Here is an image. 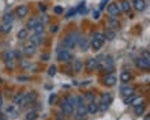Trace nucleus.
Segmentation results:
<instances>
[{"mask_svg": "<svg viewBox=\"0 0 150 120\" xmlns=\"http://www.w3.org/2000/svg\"><path fill=\"white\" fill-rule=\"evenodd\" d=\"M98 60V64H97V70L100 72H105V74H111L113 71V61H112V57L111 56H107V57H97Z\"/></svg>", "mask_w": 150, "mask_h": 120, "instance_id": "nucleus-1", "label": "nucleus"}, {"mask_svg": "<svg viewBox=\"0 0 150 120\" xmlns=\"http://www.w3.org/2000/svg\"><path fill=\"white\" fill-rule=\"evenodd\" d=\"M74 108H76L75 97L67 96L66 98H63V100H62V109H63V113L71 115V113L74 112Z\"/></svg>", "mask_w": 150, "mask_h": 120, "instance_id": "nucleus-2", "label": "nucleus"}, {"mask_svg": "<svg viewBox=\"0 0 150 120\" xmlns=\"http://www.w3.org/2000/svg\"><path fill=\"white\" fill-rule=\"evenodd\" d=\"M105 40H107V38L104 36V33H94V34H93V38H91V41H90L91 49H93V51H100Z\"/></svg>", "mask_w": 150, "mask_h": 120, "instance_id": "nucleus-3", "label": "nucleus"}, {"mask_svg": "<svg viewBox=\"0 0 150 120\" xmlns=\"http://www.w3.org/2000/svg\"><path fill=\"white\" fill-rule=\"evenodd\" d=\"M81 38L79 33H71V34H67V36L63 38V45L66 48H75L78 45V40Z\"/></svg>", "mask_w": 150, "mask_h": 120, "instance_id": "nucleus-4", "label": "nucleus"}, {"mask_svg": "<svg viewBox=\"0 0 150 120\" xmlns=\"http://www.w3.org/2000/svg\"><path fill=\"white\" fill-rule=\"evenodd\" d=\"M112 102V94L111 93H103L101 97H100V104H98V108L100 111H107L109 104Z\"/></svg>", "mask_w": 150, "mask_h": 120, "instance_id": "nucleus-5", "label": "nucleus"}, {"mask_svg": "<svg viewBox=\"0 0 150 120\" xmlns=\"http://www.w3.org/2000/svg\"><path fill=\"white\" fill-rule=\"evenodd\" d=\"M57 60L62 61V63H67V61L72 60V53L64 47L63 49H59V51H57Z\"/></svg>", "mask_w": 150, "mask_h": 120, "instance_id": "nucleus-6", "label": "nucleus"}, {"mask_svg": "<svg viewBox=\"0 0 150 120\" xmlns=\"http://www.w3.org/2000/svg\"><path fill=\"white\" fill-rule=\"evenodd\" d=\"M1 57H3V60L6 61L7 66L12 67V63H14V60H15V52H14V51H4V52L1 53Z\"/></svg>", "mask_w": 150, "mask_h": 120, "instance_id": "nucleus-7", "label": "nucleus"}, {"mask_svg": "<svg viewBox=\"0 0 150 120\" xmlns=\"http://www.w3.org/2000/svg\"><path fill=\"white\" fill-rule=\"evenodd\" d=\"M87 105H79V107H76V112H75V119L76 120H82L85 119V116L87 115Z\"/></svg>", "mask_w": 150, "mask_h": 120, "instance_id": "nucleus-8", "label": "nucleus"}, {"mask_svg": "<svg viewBox=\"0 0 150 120\" xmlns=\"http://www.w3.org/2000/svg\"><path fill=\"white\" fill-rule=\"evenodd\" d=\"M120 93L126 97V96H130V94H134L135 89H134V86H132V85H130V83H123L122 88H120Z\"/></svg>", "mask_w": 150, "mask_h": 120, "instance_id": "nucleus-9", "label": "nucleus"}, {"mask_svg": "<svg viewBox=\"0 0 150 120\" xmlns=\"http://www.w3.org/2000/svg\"><path fill=\"white\" fill-rule=\"evenodd\" d=\"M137 66H138L141 70H150V60H147V59H145V57H142V56H139L138 59H137Z\"/></svg>", "mask_w": 150, "mask_h": 120, "instance_id": "nucleus-10", "label": "nucleus"}, {"mask_svg": "<svg viewBox=\"0 0 150 120\" xmlns=\"http://www.w3.org/2000/svg\"><path fill=\"white\" fill-rule=\"evenodd\" d=\"M97 64H98V60L97 59H87V61L85 63V68H86V71L91 72V71H96L97 70Z\"/></svg>", "mask_w": 150, "mask_h": 120, "instance_id": "nucleus-11", "label": "nucleus"}, {"mask_svg": "<svg viewBox=\"0 0 150 120\" xmlns=\"http://www.w3.org/2000/svg\"><path fill=\"white\" fill-rule=\"evenodd\" d=\"M37 52V45L33 44V42H28V44L23 47V53L28 55V56H32Z\"/></svg>", "mask_w": 150, "mask_h": 120, "instance_id": "nucleus-12", "label": "nucleus"}, {"mask_svg": "<svg viewBox=\"0 0 150 120\" xmlns=\"http://www.w3.org/2000/svg\"><path fill=\"white\" fill-rule=\"evenodd\" d=\"M120 6L119 4H116V3H111L109 6H108V14L109 15H112V16H117L119 14H120Z\"/></svg>", "mask_w": 150, "mask_h": 120, "instance_id": "nucleus-13", "label": "nucleus"}, {"mask_svg": "<svg viewBox=\"0 0 150 120\" xmlns=\"http://www.w3.org/2000/svg\"><path fill=\"white\" fill-rule=\"evenodd\" d=\"M15 14H16L18 18H25V16L29 14V7L26 6V4H22V6H19V7L16 8Z\"/></svg>", "mask_w": 150, "mask_h": 120, "instance_id": "nucleus-14", "label": "nucleus"}, {"mask_svg": "<svg viewBox=\"0 0 150 120\" xmlns=\"http://www.w3.org/2000/svg\"><path fill=\"white\" fill-rule=\"evenodd\" d=\"M78 47L81 48V51H83V52H85V51H87V49H89V47H90V41L87 40L86 37L81 36V38L78 40Z\"/></svg>", "mask_w": 150, "mask_h": 120, "instance_id": "nucleus-15", "label": "nucleus"}, {"mask_svg": "<svg viewBox=\"0 0 150 120\" xmlns=\"http://www.w3.org/2000/svg\"><path fill=\"white\" fill-rule=\"evenodd\" d=\"M116 82H117V79H116V76L113 74H107V76L104 78V83L107 86H115Z\"/></svg>", "mask_w": 150, "mask_h": 120, "instance_id": "nucleus-16", "label": "nucleus"}, {"mask_svg": "<svg viewBox=\"0 0 150 120\" xmlns=\"http://www.w3.org/2000/svg\"><path fill=\"white\" fill-rule=\"evenodd\" d=\"M42 41H44L42 33H34V34L30 37V42H33V44H36V45H40Z\"/></svg>", "mask_w": 150, "mask_h": 120, "instance_id": "nucleus-17", "label": "nucleus"}, {"mask_svg": "<svg viewBox=\"0 0 150 120\" xmlns=\"http://www.w3.org/2000/svg\"><path fill=\"white\" fill-rule=\"evenodd\" d=\"M132 6L137 11H143L146 8V1L145 0H132Z\"/></svg>", "mask_w": 150, "mask_h": 120, "instance_id": "nucleus-18", "label": "nucleus"}, {"mask_svg": "<svg viewBox=\"0 0 150 120\" xmlns=\"http://www.w3.org/2000/svg\"><path fill=\"white\" fill-rule=\"evenodd\" d=\"M25 97H26V93H18V94L14 97V100H12L14 105H19V107H22V104H23V101H25Z\"/></svg>", "mask_w": 150, "mask_h": 120, "instance_id": "nucleus-19", "label": "nucleus"}, {"mask_svg": "<svg viewBox=\"0 0 150 120\" xmlns=\"http://www.w3.org/2000/svg\"><path fill=\"white\" fill-rule=\"evenodd\" d=\"M83 68V63L81 59H75L72 60V71L74 72H81Z\"/></svg>", "mask_w": 150, "mask_h": 120, "instance_id": "nucleus-20", "label": "nucleus"}, {"mask_svg": "<svg viewBox=\"0 0 150 120\" xmlns=\"http://www.w3.org/2000/svg\"><path fill=\"white\" fill-rule=\"evenodd\" d=\"M98 111H100L98 104H96L94 101H90V102L87 104V112L90 113V115H96Z\"/></svg>", "mask_w": 150, "mask_h": 120, "instance_id": "nucleus-21", "label": "nucleus"}, {"mask_svg": "<svg viewBox=\"0 0 150 120\" xmlns=\"http://www.w3.org/2000/svg\"><path fill=\"white\" fill-rule=\"evenodd\" d=\"M131 78H132V75H131L130 71H122V74H120V80L123 83H128L131 80Z\"/></svg>", "mask_w": 150, "mask_h": 120, "instance_id": "nucleus-22", "label": "nucleus"}, {"mask_svg": "<svg viewBox=\"0 0 150 120\" xmlns=\"http://www.w3.org/2000/svg\"><path fill=\"white\" fill-rule=\"evenodd\" d=\"M16 37H18V40H26V38L29 37V30H28V28L21 29L19 32L16 33Z\"/></svg>", "mask_w": 150, "mask_h": 120, "instance_id": "nucleus-23", "label": "nucleus"}, {"mask_svg": "<svg viewBox=\"0 0 150 120\" xmlns=\"http://www.w3.org/2000/svg\"><path fill=\"white\" fill-rule=\"evenodd\" d=\"M119 6H120V10H122L123 12H128L131 10V3L128 1V0H123Z\"/></svg>", "mask_w": 150, "mask_h": 120, "instance_id": "nucleus-24", "label": "nucleus"}, {"mask_svg": "<svg viewBox=\"0 0 150 120\" xmlns=\"http://www.w3.org/2000/svg\"><path fill=\"white\" fill-rule=\"evenodd\" d=\"M104 36H105V38H107V40H109V41H112L115 38V36H116V33H115V30L113 29H107V30H105V33H104Z\"/></svg>", "mask_w": 150, "mask_h": 120, "instance_id": "nucleus-25", "label": "nucleus"}, {"mask_svg": "<svg viewBox=\"0 0 150 120\" xmlns=\"http://www.w3.org/2000/svg\"><path fill=\"white\" fill-rule=\"evenodd\" d=\"M11 32V23H7V22H3V25L0 26V33L3 34H7V33Z\"/></svg>", "mask_w": 150, "mask_h": 120, "instance_id": "nucleus-26", "label": "nucleus"}, {"mask_svg": "<svg viewBox=\"0 0 150 120\" xmlns=\"http://www.w3.org/2000/svg\"><path fill=\"white\" fill-rule=\"evenodd\" d=\"M38 23H40V20L37 19V18H32V19L28 22V25H26V26H28V29H32V30H34V29H36V26Z\"/></svg>", "mask_w": 150, "mask_h": 120, "instance_id": "nucleus-27", "label": "nucleus"}, {"mask_svg": "<svg viewBox=\"0 0 150 120\" xmlns=\"http://www.w3.org/2000/svg\"><path fill=\"white\" fill-rule=\"evenodd\" d=\"M108 23H109V28L115 29V28H117V26H119V20L116 19L115 16H111V18H109V20H108Z\"/></svg>", "mask_w": 150, "mask_h": 120, "instance_id": "nucleus-28", "label": "nucleus"}, {"mask_svg": "<svg viewBox=\"0 0 150 120\" xmlns=\"http://www.w3.org/2000/svg\"><path fill=\"white\" fill-rule=\"evenodd\" d=\"M37 117H38L37 111H30V112H28V115H26V120H36Z\"/></svg>", "mask_w": 150, "mask_h": 120, "instance_id": "nucleus-29", "label": "nucleus"}, {"mask_svg": "<svg viewBox=\"0 0 150 120\" xmlns=\"http://www.w3.org/2000/svg\"><path fill=\"white\" fill-rule=\"evenodd\" d=\"M134 112H135V115H137V116H139V115H143V112H145V105L141 104V105H138V107H135Z\"/></svg>", "mask_w": 150, "mask_h": 120, "instance_id": "nucleus-30", "label": "nucleus"}, {"mask_svg": "<svg viewBox=\"0 0 150 120\" xmlns=\"http://www.w3.org/2000/svg\"><path fill=\"white\" fill-rule=\"evenodd\" d=\"M141 104H143V98H142V97H135L130 105L135 108V107H138V105H141Z\"/></svg>", "mask_w": 150, "mask_h": 120, "instance_id": "nucleus-31", "label": "nucleus"}, {"mask_svg": "<svg viewBox=\"0 0 150 120\" xmlns=\"http://www.w3.org/2000/svg\"><path fill=\"white\" fill-rule=\"evenodd\" d=\"M75 102H76V107L85 104V97L82 96H75Z\"/></svg>", "mask_w": 150, "mask_h": 120, "instance_id": "nucleus-32", "label": "nucleus"}, {"mask_svg": "<svg viewBox=\"0 0 150 120\" xmlns=\"http://www.w3.org/2000/svg\"><path fill=\"white\" fill-rule=\"evenodd\" d=\"M135 98V94H130V96H126L124 97V104L127 105H130L131 102H132V100Z\"/></svg>", "mask_w": 150, "mask_h": 120, "instance_id": "nucleus-33", "label": "nucleus"}, {"mask_svg": "<svg viewBox=\"0 0 150 120\" xmlns=\"http://www.w3.org/2000/svg\"><path fill=\"white\" fill-rule=\"evenodd\" d=\"M3 22H7V23H11V22H12V14H11V12H7V14L4 15V18H3Z\"/></svg>", "mask_w": 150, "mask_h": 120, "instance_id": "nucleus-34", "label": "nucleus"}, {"mask_svg": "<svg viewBox=\"0 0 150 120\" xmlns=\"http://www.w3.org/2000/svg\"><path fill=\"white\" fill-rule=\"evenodd\" d=\"M6 112H7L8 115H11V116H15V115H16L15 108H14V105H10V107L7 108V111H6Z\"/></svg>", "mask_w": 150, "mask_h": 120, "instance_id": "nucleus-35", "label": "nucleus"}, {"mask_svg": "<svg viewBox=\"0 0 150 120\" xmlns=\"http://www.w3.org/2000/svg\"><path fill=\"white\" fill-rule=\"evenodd\" d=\"M141 56L145 57V59H147V60H150V51L149 49H143L142 52H141Z\"/></svg>", "mask_w": 150, "mask_h": 120, "instance_id": "nucleus-36", "label": "nucleus"}, {"mask_svg": "<svg viewBox=\"0 0 150 120\" xmlns=\"http://www.w3.org/2000/svg\"><path fill=\"white\" fill-rule=\"evenodd\" d=\"M21 66H22V67L23 68H30V66H32V64H30V61H29V60H21Z\"/></svg>", "mask_w": 150, "mask_h": 120, "instance_id": "nucleus-37", "label": "nucleus"}, {"mask_svg": "<svg viewBox=\"0 0 150 120\" xmlns=\"http://www.w3.org/2000/svg\"><path fill=\"white\" fill-rule=\"evenodd\" d=\"M44 32V25L42 23H38L34 29V33H42Z\"/></svg>", "mask_w": 150, "mask_h": 120, "instance_id": "nucleus-38", "label": "nucleus"}, {"mask_svg": "<svg viewBox=\"0 0 150 120\" xmlns=\"http://www.w3.org/2000/svg\"><path fill=\"white\" fill-rule=\"evenodd\" d=\"M56 74V66H52V67H49V70H48V75L49 76H53Z\"/></svg>", "mask_w": 150, "mask_h": 120, "instance_id": "nucleus-39", "label": "nucleus"}, {"mask_svg": "<svg viewBox=\"0 0 150 120\" xmlns=\"http://www.w3.org/2000/svg\"><path fill=\"white\" fill-rule=\"evenodd\" d=\"M55 14H63V7H60V6H57V7H55Z\"/></svg>", "mask_w": 150, "mask_h": 120, "instance_id": "nucleus-40", "label": "nucleus"}, {"mask_svg": "<svg viewBox=\"0 0 150 120\" xmlns=\"http://www.w3.org/2000/svg\"><path fill=\"white\" fill-rule=\"evenodd\" d=\"M86 98L89 100V102H90V101H94V94H93V93H89V94H86Z\"/></svg>", "mask_w": 150, "mask_h": 120, "instance_id": "nucleus-41", "label": "nucleus"}, {"mask_svg": "<svg viewBox=\"0 0 150 120\" xmlns=\"http://www.w3.org/2000/svg\"><path fill=\"white\" fill-rule=\"evenodd\" d=\"M74 14H75V10H74V8H71V10H70V11L67 12V15H66V18H71V16L74 15Z\"/></svg>", "mask_w": 150, "mask_h": 120, "instance_id": "nucleus-42", "label": "nucleus"}, {"mask_svg": "<svg viewBox=\"0 0 150 120\" xmlns=\"http://www.w3.org/2000/svg\"><path fill=\"white\" fill-rule=\"evenodd\" d=\"M93 18H94L96 20H97V19H100V11H98V10H97V11H94V12H93Z\"/></svg>", "mask_w": 150, "mask_h": 120, "instance_id": "nucleus-43", "label": "nucleus"}, {"mask_svg": "<svg viewBox=\"0 0 150 120\" xmlns=\"http://www.w3.org/2000/svg\"><path fill=\"white\" fill-rule=\"evenodd\" d=\"M55 100H56V94H52V96L49 97V104H53Z\"/></svg>", "mask_w": 150, "mask_h": 120, "instance_id": "nucleus-44", "label": "nucleus"}, {"mask_svg": "<svg viewBox=\"0 0 150 120\" xmlns=\"http://www.w3.org/2000/svg\"><path fill=\"white\" fill-rule=\"evenodd\" d=\"M48 57H49V56H48L47 53H44V55H41V59H44V61H45V60H48Z\"/></svg>", "mask_w": 150, "mask_h": 120, "instance_id": "nucleus-45", "label": "nucleus"}, {"mask_svg": "<svg viewBox=\"0 0 150 120\" xmlns=\"http://www.w3.org/2000/svg\"><path fill=\"white\" fill-rule=\"evenodd\" d=\"M107 1H108V0H103V1H101V4H100V8H103V7H104V4L107 3Z\"/></svg>", "mask_w": 150, "mask_h": 120, "instance_id": "nucleus-46", "label": "nucleus"}, {"mask_svg": "<svg viewBox=\"0 0 150 120\" xmlns=\"http://www.w3.org/2000/svg\"><path fill=\"white\" fill-rule=\"evenodd\" d=\"M18 79H19V80H26V79H28V78H26V76H19Z\"/></svg>", "mask_w": 150, "mask_h": 120, "instance_id": "nucleus-47", "label": "nucleus"}, {"mask_svg": "<svg viewBox=\"0 0 150 120\" xmlns=\"http://www.w3.org/2000/svg\"><path fill=\"white\" fill-rule=\"evenodd\" d=\"M0 107H1V97H0Z\"/></svg>", "mask_w": 150, "mask_h": 120, "instance_id": "nucleus-48", "label": "nucleus"}, {"mask_svg": "<svg viewBox=\"0 0 150 120\" xmlns=\"http://www.w3.org/2000/svg\"><path fill=\"white\" fill-rule=\"evenodd\" d=\"M57 120H62V119H60V117H57Z\"/></svg>", "mask_w": 150, "mask_h": 120, "instance_id": "nucleus-49", "label": "nucleus"}]
</instances>
